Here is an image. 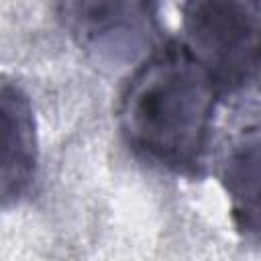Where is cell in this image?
I'll return each instance as SVG.
<instances>
[{"label":"cell","instance_id":"obj_1","mask_svg":"<svg viewBox=\"0 0 261 261\" xmlns=\"http://www.w3.org/2000/svg\"><path fill=\"white\" fill-rule=\"evenodd\" d=\"M222 98L181 39L155 47L126 77L116 104L124 143L145 161L198 177Z\"/></svg>","mask_w":261,"mask_h":261},{"label":"cell","instance_id":"obj_2","mask_svg":"<svg viewBox=\"0 0 261 261\" xmlns=\"http://www.w3.org/2000/svg\"><path fill=\"white\" fill-rule=\"evenodd\" d=\"M181 43L212 75L222 96L261 75V2H184Z\"/></svg>","mask_w":261,"mask_h":261},{"label":"cell","instance_id":"obj_3","mask_svg":"<svg viewBox=\"0 0 261 261\" xmlns=\"http://www.w3.org/2000/svg\"><path fill=\"white\" fill-rule=\"evenodd\" d=\"M55 8L75 41L96 53L149 43L157 24L151 2H61Z\"/></svg>","mask_w":261,"mask_h":261},{"label":"cell","instance_id":"obj_4","mask_svg":"<svg viewBox=\"0 0 261 261\" xmlns=\"http://www.w3.org/2000/svg\"><path fill=\"white\" fill-rule=\"evenodd\" d=\"M220 184L237 230L247 239H261V122L230 141L220 161Z\"/></svg>","mask_w":261,"mask_h":261},{"label":"cell","instance_id":"obj_5","mask_svg":"<svg viewBox=\"0 0 261 261\" xmlns=\"http://www.w3.org/2000/svg\"><path fill=\"white\" fill-rule=\"evenodd\" d=\"M2 128H4V155H2V204L8 208L18 202L37 171V133L35 116L29 96L8 80L2 82Z\"/></svg>","mask_w":261,"mask_h":261}]
</instances>
